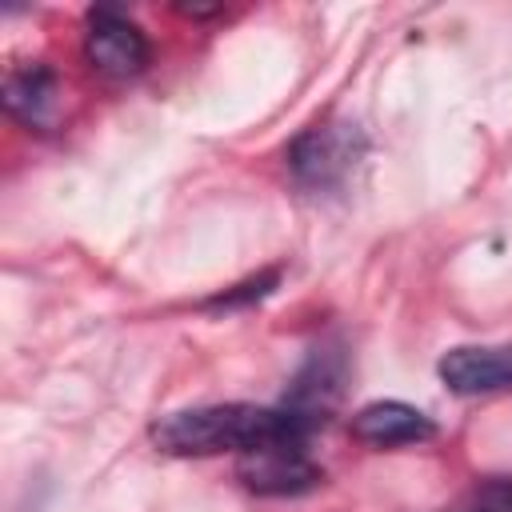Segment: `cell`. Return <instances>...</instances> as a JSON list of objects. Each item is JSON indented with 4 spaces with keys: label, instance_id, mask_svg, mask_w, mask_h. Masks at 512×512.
Here are the masks:
<instances>
[{
    "label": "cell",
    "instance_id": "obj_1",
    "mask_svg": "<svg viewBox=\"0 0 512 512\" xmlns=\"http://www.w3.org/2000/svg\"><path fill=\"white\" fill-rule=\"evenodd\" d=\"M312 420L292 408H256V404H204L180 408L152 424V444L168 456H216V452H248L272 440L308 444Z\"/></svg>",
    "mask_w": 512,
    "mask_h": 512
},
{
    "label": "cell",
    "instance_id": "obj_2",
    "mask_svg": "<svg viewBox=\"0 0 512 512\" xmlns=\"http://www.w3.org/2000/svg\"><path fill=\"white\" fill-rule=\"evenodd\" d=\"M360 152H364V140L356 124L320 120V124H308L288 144V168L304 188H336L352 172Z\"/></svg>",
    "mask_w": 512,
    "mask_h": 512
},
{
    "label": "cell",
    "instance_id": "obj_3",
    "mask_svg": "<svg viewBox=\"0 0 512 512\" xmlns=\"http://www.w3.org/2000/svg\"><path fill=\"white\" fill-rule=\"evenodd\" d=\"M84 56L88 64L108 80L140 76L152 48L136 20H128L120 8H92L84 20Z\"/></svg>",
    "mask_w": 512,
    "mask_h": 512
},
{
    "label": "cell",
    "instance_id": "obj_4",
    "mask_svg": "<svg viewBox=\"0 0 512 512\" xmlns=\"http://www.w3.org/2000/svg\"><path fill=\"white\" fill-rule=\"evenodd\" d=\"M236 476L256 496H296V492H308V488H316L324 480L320 464L296 440H272V444L240 452Z\"/></svg>",
    "mask_w": 512,
    "mask_h": 512
},
{
    "label": "cell",
    "instance_id": "obj_5",
    "mask_svg": "<svg viewBox=\"0 0 512 512\" xmlns=\"http://www.w3.org/2000/svg\"><path fill=\"white\" fill-rule=\"evenodd\" d=\"M0 100H4V112L12 120H20L24 128H32V132L60 128V116H64V84H60L56 68H48V64L12 68L4 76Z\"/></svg>",
    "mask_w": 512,
    "mask_h": 512
},
{
    "label": "cell",
    "instance_id": "obj_6",
    "mask_svg": "<svg viewBox=\"0 0 512 512\" xmlns=\"http://www.w3.org/2000/svg\"><path fill=\"white\" fill-rule=\"evenodd\" d=\"M440 380L456 396H484L512 388V344H460L436 364Z\"/></svg>",
    "mask_w": 512,
    "mask_h": 512
},
{
    "label": "cell",
    "instance_id": "obj_7",
    "mask_svg": "<svg viewBox=\"0 0 512 512\" xmlns=\"http://www.w3.org/2000/svg\"><path fill=\"white\" fill-rule=\"evenodd\" d=\"M436 432V424L404 404V400H372L352 416V436L368 448H400V444H420Z\"/></svg>",
    "mask_w": 512,
    "mask_h": 512
},
{
    "label": "cell",
    "instance_id": "obj_8",
    "mask_svg": "<svg viewBox=\"0 0 512 512\" xmlns=\"http://www.w3.org/2000/svg\"><path fill=\"white\" fill-rule=\"evenodd\" d=\"M276 280H280V272H260V276H252V280H244V284H236V288H228V292L212 296V300H208V308H236V304H252V300H260V296H268V292L276 288Z\"/></svg>",
    "mask_w": 512,
    "mask_h": 512
},
{
    "label": "cell",
    "instance_id": "obj_9",
    "mask_svg": "<svg viewBox=\"0 0 512 512\" xmlns=\"http://www.w3.org/2000/svg\"><path fill=\"white\" fill-rule=\"evenodd\" d=\"M468 512H512V480H488L476 488Z\"/></svg>",
    "mask_w": 512,
    "mask_h": 512
}]
</instances>
